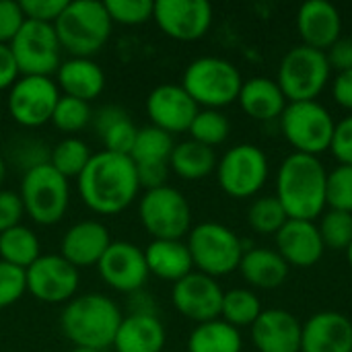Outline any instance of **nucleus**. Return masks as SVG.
I'll list each match as a JSON object with an SVG mask.
<instances>
[{
    "mask_svg": "<svg viewBox=\"0 0 352 352\" xmlns=\"http://www.w3.org/2000/svg\"><path fill=\"white\" fill-rule=\"evenodd\" d=\"M76 179L82 202L97 214H120L140 190L132 159L107 151L93 155Z\"/></svg>",
    "mask_w": 352,
    "mask_h": 352,
    "instance_id": "1",
    "label": "nucleus"
},
{
    "mask_svg": "<svg viewBox=\"0 0 352 352\" xmlns=\"http://www.w3.org/2000/svg\"><path fill=\"white\" fill-rule=\"evenodd\" d=\"M328 171L318 157L293 153L289 155L276 175V198L289 219L316 221L326 204Z\"/></svg>",
    "mask_w": 352,
    "mask_h": 352,
    "instance_id": "2",
    "label": "nucleus"
},
{
    "mask_svg": "<svg viewBox=\"0 0 352 352\" xmlns=\"http://www.w3.org/2000/svg\"><path fill=\"white\" fill-rule=\"evenodd\" d=\"M122 314L118 305L99 293L78 295L66 303L60 316V328L64 336L76 349L105 351L113 346Z\"/></svg>",
    "mask_w": 352,
    "mask_h": 352,
    "instance_id": "3",
    "label": "nucleus"
},
{
    "mask_svg": "<svg viewBox=\"0 0 352 352\" xmlns=\"http://www.w3.org/2000/svg\"><path fill=\"white\" fill-rule=\"evenodd\" d=\"M111 19L103 2L97 0H68L54 23L56 35L62 50L70 52L72 58H91L97 54L111 35Z\"/></svg>",
    "mask_w": 352,
    "mask_h": 352,
    "instance_id": "4",
    "label": "nucleus"
},
{
    "mask_svg": "<svg viewBox=\"0 0 352 352\" xmlns=\"http://www.w3.org/2000/svg\"><path fill=\"white\" fill-rule=\"evenodd\" d=\"M182 87L204 109H221L239 99L243 78L239 70L223 58L202 56L184 72Z\"/></svg>",
    "mask_w": 352,
    "mask_h": 352,
    "instance_id": "5",
    "label": "nucleus"
},
{
    "mask_svg": "<svg viewBox=\"0 0 352 352\" xmlns=\"http://www.w3.org/2000/svg\"><path fill=\"white\" fill-rule=\"evenodd\" d=\"M188 250L198 272L217 278L239 268L245 254L241 239L221 223H200L190 231Z\"/></svg>",
    "mask_w": 352,
    "mask_h": 352,
    "instance_id": "6",
    "label": "nucleus"
},
{
    "mask_svg": "<svg viewBox=\"0 0 352 352\" xmlns=\"http://www.w3.org/2000/svg\"><path fill=\"white\" fill-rule=\"evenodd\" d=\"M19 196L23 200L25 214H29L37 225H56L68 210V179L50 163L35 165L25 171Z\"/></svg>",
    "mask_w": 352,
    "mask_h": 352,
    "instance_id": "7",
    "label": "nucleus"
},
{
    "mask_svg": "<svg viewBox=\"0 0 352 352\" xmlns=\"http://www.w3.org/2000/svg\"><path fill=\"white\" fill-rule=\"evenodd\" d=\"M330 62L326 52L309 45H295L289 50L278 66V87L289 103L316 101L330 80Z\"/></svg>",
    "mask_w": 352,
    "mask_h": 352,
    "instance_id": "8",
    "label": "nucleus"
},
{
    "mask_svg": "<svg viewBox=\"0 0 352 352\" xmlns=\"http://www.w3.org/2000/svg\"><path fill=\"white\" fill-rule=\"evenodd\" d=\"M280 130L295 153L318 157L330 151L336 122L318 101L289 103L280 116Z\"/></svg>",
    "mask_w": 352,
    "mask_h": 352,
    "instance_id": "9",
    "label": "nucleus"
},
{
    "mask_svg": "<svg viewBox=\"0 0 352 352\" xmlns=\"http://www.w3.org/2000/svg\"><path fill=\"white\" fill-rule=\"evenodd\" d=\"M138 217L153 239H182L192 231V208L186 196L171 186L144 192Z\"/></svg>",
    "mask_w": 352,
    "mask_h": 352,
    "instance_id": "10",
    "label": "nucleus"
},
{
    "mask_svg": "<svg viewBox=\"0 0 352 352\" xmlns=\"http://www.w3.org/2000/svg\"><path fill=\"white\" fill-rule=\"evenodd\" d=\"M8 47L23 76H50L62 64V45L54 25L25 21Z\"/></svg>",
    "mask_w": 352,
    "mask_h": 352,
    "instance_id": "11",
    "label": "nucleus"
},
{
    "mask_svg": "<svg viewBox=\"0 0 352 352\" xmlns=\"http://www.w3.org/2000/svg\"><path fill=\"white\" fill-rule=\"evenodd\" d=\"M217 177L231 198H252L268 179V159L256 144H237L217 163Z\"/></svg>",
    "mask_w": 352,
    "mask_h": 352,
    "instance_id": "12",
    "label": "nucleus"
},
{
    "mask_svg": "<svg viewBox=\"0 0 352 352\" xmlns=\"http://www.w3.org/2000/svg\"><path fill=\"white\" fill-rule=\"evenodd\" d=\"M60 89L50 76H21L8 93V113L25 128H39L52 122Z\"/></svg>",
    "mask_w": 352,
    "mask_h": 352,
    "instance_id": "13",
    "label": "nucleus"
},
{
    "mask_svg": "<svg viewBox=\"0 0 352 352\" xmlns=\"http://www.w3.org/2000/svg\"><path fill=\"white\" fill-rule=\"evenodd\" d=\"M27 291L41 303H68L78 291V268L60 254L39 256L27 270Z\"/></svg>",
    "mask_w": 352,
    "mask_h": 352,
    "instance_id": "14",
    "label": "nucleus"
},
{
    "mask_svg": "<svg viewBox=\"0 0 352 352\" xmlns=\"http://www.w3.org/2000/svg\"><path fill=\"white\" fill-rule=\"evenodd\" d=\"M153 19L167 37L196 41L212 25V6L206 0H157Z\"/></svg>",
    "mask_w": 352,
    "mask_h": 352,
    "instance_id": "15",
    "label": "nucleus"
},
{
    "mask_svg": "<svg viewBox=\"0 0 352 352\" xmlns=\"http://www.w3.org/2000/svg\"><path fill=\"white\" fill-rule=\"evenodd\" d=\"M223 297L225 291L221 289V285L202 272H190L188 276L177 280L171 291L173 307L184 318L196 324L219 320L223 309Z\"/></svg>",
    "mask_w": 352,
    "mask_h": 352,
    "instance_id": "16",
    "label": "nucleus"
},
{
    "mask_svg": "<svg viewBox=\"0 0 352 352\" xmlns=\"http://www.w3.org/2000/svg\"><path fill=\"white\" fill-rule=\"evenodd\" d=\"M97 268L105 285L120 293H136L148 278L144 250L130 241H111Z\"/></svg>",
    "mask_w": 352,
    "mask_h": 352,
    "instance_id": "17",
    "label": "nucleus"
},
{
    "mask_svg": "<svg viewBox=\"0 0 352 352\" xmlns=\"http://www.w3.org/2000/svg\"><path fill=\"white\" fill-rule=\"evenodd\" d=\"M200 107L182 85H159L148 93L146 113L155 128L167 134L188 132Z\"/></svg>",
    "mask_w": 352,
    "mask_h": 352,
    "instance_id": "18",
    "label": "nucleus"
},
{
    "mask_svg": "<svg viewBox=\"0 0 352 352\" xmlns=\"http://www.w3.org/2000/svg\"><path fill=\"white\" fill-rule=\"evenodd\" d=\"M297 31L303 45L326 52L342 37L340 10L328 0H309L299 6Z\"/></svg>",
    "mask_w": 352,
    "mask_h": 352,
    "instance_id": "19",
    "label": "nucleus"
},
{
    "mask_svg": "<svg viewBox=\"0 0 352 352\" xmlns=\"http://www.w3.org/2000/svg\"><path fill=\"white\" fill-rule=\"evenodd\" d=\"M276 248L289 268H311L322 260L326 250L318 225L297 219H289L276 233Z\"/></svg>",
    "mask_w": 352,
    "mask_h": 352,
    "instance_id": "20",
    "label": "nucleus"
},
{
    "mask_svg": "<svg viewBox=\"0 0 352 352\" xmlns=\"http://www.w3.org/2000/svg\"><path fill=\"white\" fill-rule=\"evenodd\" d=\"M109 245L111 237L105 225L99 221H80L64 233L60 256L74 268H91L99 264Z\"/></svg>",
    "mask_w": 352,
    "mask_h": 352,
    "instance_id": "21",
    "label": "nucleus"
},
{
    "mask_svg": "<svg viewBox=\"0 0 352 352\" xmlns=\"http://www.w3.org/2000/svg\"><path fill=\"white\" fill-rule=\"evenodd\" d=\"M301 352H352V322L338 311L311 316L301 330Z\"/></svg>",
    "mask_w": 352,
    "mask_h": 352,
    "instance_id": "22",
    "label": "nucleus"
},
{
    "mask_svg": "<svg viewBox=\"0 0 352 352\" xmlns=\"http://www.w3.org/2000/svg\"><path fill=\"white\" fill-rule=\"evenodd\" d=\"M301 330L287 309H266L252 326V340L260 352H301Z\"/></svg>",
    "mask_w": 352,
    "mask_h": 352,
    "instance_id": "23",
    "label": "nucleus"
},
{
    "mask_svg": "<svg viewBox=\"0 0 352 352\" xmlns=\"http://www.w3.org/2000/svg\"><path fill=\"white\" fill-rule=\"evenodd\" d=\"M165 338V326L155 314H132L122 318L113 349L116 352H161Z\"/></svg>",
    "mask_w": 352,
    "mask_h": 352,
    "instance_id": "24",
    "label": "nucleus"
},
{
    "mask_svg": "<svg viewBox=\"0 0 352 352\" xmlns=\"http://www.w3.org/2000/svg\"><path fill=\"white\" fill-rule=\"evenodd\" d=\"M58 89L66 97H74L80 101L97 99L105 89V74L97 62L91 58H70L58 68Z\"/></svg>",
    "mask_w": 352,
    "mask_h": 352,
    "instance_id": "25",
    "label": "nucleus"
},
{
    "mask_svg": "<svg viewBox=\"0 0 352 352\" xmlns=\"http://www.w3.org/2000/svg\"><path fill=\"white\" fill-rule=\"evenodd\" d=\"M144 260L148 274L173 285L188 276L194 268L188 243L182 239H153L144 250Z\"/></svg>",
    "mask_w": 352,
    "mask_h": 352,
    "instance_id": "26",
    "label": "nucleus"
},
{
    "mask_svg": "<svg viewBox=\"0 0 352 352\" xmlns=\"http://www.w3.org/2000/svg\"><path fill=\"white\" fill-rule=\"evenodd\" d=\"M237 101L241 109L258 122H270L280 118L285 107L289 105L278 82L268 76H254L250 80H243Z\"/></svg>",
    "mask_w": 352,
    "mask_h": 352,
    "instance_id": "27",
    "label": "nucleus"
},
{
    "mask_svg": "<svg viewBox=\"0 0 352 352\" xmlns=\"http://www.w3.org/2000/svg\"><path fill=\"white\" fill-rule=\"evenodd\" d=\"M93 126L103 142V151L130 157L138 128L120 105H105L93 116Z\"/></svg>",
    "mask_w": 352,
    "mask_h": 352,
    "instance_id": "28",
    "label": "nucleus"
},
{
    "mask_svg": "<svg viewBox=\"0 0 352 352\" xmlns=\"http://www.w3.org/2000/svg\"><path fill=\"white\" fill-rule=\"evenodd\" d=\"M241 276L256 289H278L289 276V264L278 252L254 248L248 250L239 264Z\"/></svg>",
    "mask_w": 352,
    "mask_h": 352,
    "instance_id": "29",
    "label": "nucleus"
},
{
    "mask_svg": "<svg viewBox=\"0 0 352 352\" xmlns=\"http://www.w3.org/2000/svg\"><path fill=\"white\" fill-rule=\"evenodd\" d=\"M217 163L219 161H217L214 148L204 146L192 138L175 144L169 157V169H173L175 175L188 182L204 179L217 169Z\"/></svg>",
    "mask_w": 352,
    "mask_h": 352,
    "instance_id": "30",
    "label": "nucleus"
},
{
    "mask_svg": "<svg viewBox=\"0 0 352 352\" xmlns=\"http://www.w3.org/2000/svg\"><path fill=\"white\" fill-rule=\"evenodd\" d=\"M241 346L239 330L221 318L198 324L188 338V352H241Z\"/></svg>",
    "mask_w": 352,
    "mask_h": 352,
    "instance_id": "31",
    "label": "nucleus"
},
{
    "mask_svg": "<svg viewBox=\"0 0 352 352\" xmlns=\"http://www.w3.org/2000/svg\"><path fill=\"white\" fill-rule=\"evenodd\" d=\"M173 146H175L173 136L151 124L138 128L130 159L134 165H169Z\"/></svg>",
    "mask_w": 352,
    "mask_h": 352,
    "instance_id": "32",
    "label": "nucleus"
},
{
    "mask_svg": "<svg viewBox=\"0 0 352 352\" xmlns=\"http://www.w3.org/2000/svg\"><path fill=\"white\" fill-rule=\"evenodd\" d=\"M39 256H41L39 239L31 229L16 225L0 233V260L2 262L27 270Z\"/></svg>",
    "mask_w": 352,
    "mask_h": 352,
    "instance_id": "33",
    "label": "nucleus"
},
{
    "mask_svg": "<svg viewBox=\"0 0 352 352\" xmlns=\"http://www.w3.org/2000/svg\"><path fill=\"white\" fill-rule=\"evenodd\" d=\"M262 303L256 297L254 291L250 289H231L223 297V309H221V320L231 324L233 328H243V326H254V322L262 314Z\"/></svg>",
    "mask_w": 352,
    "mask_h": 352,
    "instance_id": "34",
    "label": "nucleus"
},
{
    "mask_svg": "<svg viewBox=\"0 0 352 352\" xmlns=\"http://www.w3.org/2000/svg\"><path fill=\"white\" fill-rule=\"evenodd\" d=\"M91 157L93 155H91L87 142H82L80 138L68 136V138L60 140L52 148L47 163L60 175H64L66 179H70V177H78L82 173V169L87 167V163L91 161Z\"/></svg>",
    "mask_w": 352,
    "mask_h": 352,
    "instance_id": "35",
    "label": "nucleus"
},
{
    "mask_svg": "<svg viewBox=\"0 0 352 352\" xmlns=\"http://www.w3.org/2000/svg\"><path fill=\"white\" fill-rule=\"evenodd\" d=\"M287 221L289 217L276 196H262L248 210V223L260 235H276Z\"/></svg>",
    "mask_w": 352,
    "mask_h": 352,
    "instance_id": "36",
    "label": "nucleus"
},
{
    "mask_svg": "<svg viewBox=\"0 0 352 352\" xmlns=\"http://www.w3.org/2000/svg\"><path fill=\"white\" fill-rule=\"evenodd\" d=\"M188 132H190L192 140L214 148L229 138L231 124H229L227 116H223L219 109H200Z\"/></svg>",
    "mask_w": 352,
    "mask_h": 352,
    "instance_id": "37",
    "label": "nucleus"
},
{
    "mask_svg": "<svg viewBox=\"0 0 352 352\" xmlns=\"http://www.w3.org/2000/svg\"><path fill=\"white\" fill-rule=\"evenodd\" d=\"M91 120H93V111H91V105L87 101L60 95V99L56 103V109H54V116H52V124L60 132L76 134L85 126H89Z\"/></svg>",
    "mask_w": 352,
    "mask_h": 352,
    "instance_id": "38",
    "label": "nucleus"
},
{
    "mask_svg": "<svg viewBox=\"0 0 352 352\" xmlns=\"http://www.w3.org/2000/svg\"><path fill=\"white\" fill-rule=\"evenodd\" d=\"M324 248L328 250H344L352 243V214L342 210H328L318 227Z\"/></svg>",
    "mask_w": 352,
    "mask_h": 352,
    "instance_id": "39",
    "label": "nucleus"
},
{
    "mask_svg": "<svg viewBox=\"0 0 352 352\" xmlns=\"http://www.w3.org/2000/svg\"><path fill=\"white\" fill-rule=\"evenodd\" d=\"M326 204L330 210H342L352 214V165H338L328 173Z\"/></svg>",
    "mask_w": 352,
    "mask_h": 352,
    "instance_id": "40",
    "label": "nucleus"
},
{
    "mask_svg": "<svg viewBox=\"0 0 352 352\" xmlns=\"http://www.w3.org/2000/svg\"><path fill=\"white\" fill-rule=\"evenodd\" d=\"M111 23L120 25H142L153 19L155 2L151 0H107L103 2Z\"/></svg>",
    "mask_w": 352,
    "mask_h": 352,
    "instance_id": "41",
    "label": "nucleus"
},
{
    "mask_svg": "<svg viewBox=\"0 0 352 352\" xmlns=\"http://www.w3.org/2000/svg\"><path fill=\"white\" fill-rule=\"evenodd\" d=\"M27 291V276L23 268L0 260V309L14 305Z\"/></svg>",
    "mask_w": 352,
    "mask_h": 352,
    "instance_id": "42",
    "label": "nucleus"
},
{
    "mask_svg": "<svg viewBox=\"0 0 352 352\" xmlns=\"http://www.w3.org/2000/svg\"><path fill=\"white\" fill-rule=\"evenodd\" d=\"M19 4L27 21L54 25L68 6V0H21Z\"/></svg>",
    "mask_w": 352,
    "mask_h": 352,
    "instance_id": "43",
    "label": "nucleus"
},
{
    "mask_svg": "<svg viewBox=\"0 0 352 352\" xmlns=\"http://www.w3.org/2000/svg\"><path fill=\"white\" fill-rule=\"evenodd\" d=\"M21 4L14 0H0V43H10L25 23Z\"/></svg>",
    "mask_w": 352,
    "mask_h": 352,
    "instance_id": "44",
    "label": "nucleus"
},
{
    "mask_svg": "<svg viewBox=\"0 0 352 352\" xmlns=\"http://www.w3.org/2000/svg\"><path fill=\"white\" fill-rule=\"evenodd\" d=\"M25 217L23 200L12 190H0V233L16 227Z\"/></svg>",
    "mask_w": 352,
    "mask_h": 352,
    "instance_id": "45",
    "label": "nucleus"
},
{
    "mask_svg": "<svg viewBox=\"0 0 352 352\" xmlns=\"http://www.w3.org/2000/svg\"><path fill=\"white\" fill-rule=\"evenodd\" d=\"M330 151L340 165H352V116L336 124Z\"/></svg>",
    "mask_w": 352,
    "mask_h": 352,
    "instance_id": "46",
    "label": "nucleus"
},
{
    "mask_svg": "<svg viewBox=\"0 0 352 352\" xmlns=\"http://www.w3.org/2000/svg\"><path fill=\"white\" fill-rule=\"evenodd\" d=\"M326 58L330 62V68L338 72L352 70V37H340L328 52Z\"/></svg>",
    "mask_w": 352,
    "mask_h": 352,
    "instance_id": "47",
    "label": "nucleus"
},
{
    "mask_svg": "<svg viewBox=\"0 0 352 352\" xmlns=\"http://www.w3.org/2000/svg\"><path fill=\"white\" fill-rule=\"evenodd\" d=\"M19 68L12 58V52L6 43H0V91L10 89L16 82Z\"/></svg>",
    "mask_w": 352,
    "mask_h": 352,
    "instance_id": "48",
    "label": "nucleus"
},
{
    "mask_svg": "<svg viewBox=\"0 0 352 352\" xmlns=\"http://www.w3.org/2000/svg\"><path fill=\"white\" fill-rule=\"evenodd\" d=\"M332 95L340 107L352 109V70L336 74V78L332 82Z\"/></svg>",
    "mask_w": 352,
    "mask_h": 352,
    "instance_id": "49",
    "label": "nucleus"
},
{
    "mask_svg": "<svg viewBox=\"0 0 352 352\" xmlns=\"http://www.w3.org/2000/svg\"><path fill=\"white\" fill-rule=\"evenodd\" d=\"M4 177H6V163H4V159L0 157V190H2Z\"/></svg>",
    "mask_w": 352,
    "mask_h": 352,
    "instance_id": "50",
    "label": "nucleus"
},
{
    "mask_svg": "<svg viewBox=\"0 0 352 352\" xmlns=\"http://www.w3.org/2000/svg\"><path fill=\"white\" fill-rule=\"evenodd\" d=\"M346 260H349V264H351L352 268V243L346 248Z\"/></svg>",
    "mask_w": 352,
    "mask_h": 352,
    "instance_id": "51",
    "label": "nucleus"
},
{
    "mask_svg": "<svg viewBox=\"0 0 352 352\" xmlns=\"http://www.w3.org/2000/svg\"><path fill=\"white\" fill-rule=\"evenodd\" d=\"M70 352H101V351H91V349H74V351Z\"/></svg>",
    "mask_w": 352,
    "mask_h": 352,
    "instance_id": "52",
    "label": "nucleus"
}]
</instances>
